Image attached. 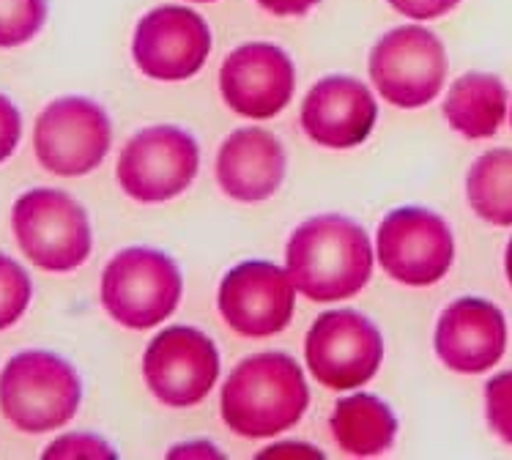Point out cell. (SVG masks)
Here are the masks:
<instances>
[{
  "label": "cell",
  "instance_id": "6da1fadb",
  "mask_svg": "<svg viewBox=\"0 0 512 460\" xmlns=\"http://www.w3.org/2000/svg\"><path fill=\"white\" fill-rule=\"evenodd\" d=\"M293 285L310 302H343L373 277L367 233L343 214H321L293 230L285 247Z\"/></svg>",
  "mask_w": 512,
  "mask_h": 460
},
{
  "label": "cell",
  "instance_id": "7a4b0ae2",
  "mask_svg": "<svg viewBox=\"0 0 512 460\" xmlns=\"http://www.w3.org/2000/svg\"><path fill=\"white\" fill-rule=\"evenodd\" d=\"M310 406L299 362L280 351L247 356L225 381L222 419L241 439H272L291 430Z\"/></svg>",
  "mask_w": 512,
  "mask_h": 460
},
{
  "label": "cell",
  "instance_id": "3957f363",
  "mask_svg": "<svg viewBox=\"0 0 512 460\" xmlns=\"http://www.w3.org/2000/svg\"><path fill=\"white\" fill-rule=\"evenodd\" d=\"M83 381L63 356L22 351L0 370V411L22 433L63 428L80 408Z\"/></svg>",
  "mask_w": 512,
  "mask_h": 460
},
{
  "label": "cell",
  "instance_id": "277c9868",
  "mask_svg": "<svg viewBox=\"0 0 512 460\" xmlns=\"http://www.w3.org/2000/svg\"><path fill=\"white\" fill-rule=\"evenodd\" d=\"M184 280L176 261L154 247H126L102 272V307L126 329H151L168 321L181 302Z\"/></svg>",
  "mask_w": 512,
  "mask_h": 460
},
{
  "label": "cell",
  "instance_id": "5b68a950",
  "mask_svg": "<svg viewBox=\"0 0 512 460\" xmlns=\"http://www.w3.org/2000/svg\"><path fill=\"white\" fill-rule=\"evenodd\" d=\"M11 228L22 255L44 272H74L94 247L88 214L61 189L39 187L20 195L11 209Z\"/></svg>",
  "mask_w": 512,
  "mask_h": 460
},
{
  "label": "cell",
  "instance_id": "8992f818",
  "mask_svg": "<svg viewBox=\"0 0 512 460\" xmlns=\"http://www.w3.org/2000/svg\"><path fill=\"white\" fill-rule=\"evenodd\" d=\"M113 143L110 118L88 96H61L44 107L33 126V151L55 176H88L105 162Z\"/></svg>",
  "mask_w": 512,
  "mask_h": 460
},
{
  "label": "cell",
  "instance_id": "52a82bcc",
  "mask_svg": "<svg viewBox=\"0 0 512 460\" xmlns=\"http://www.w3.org/2000/svg\"><path fill=\"white\" fill-rule=\"evenodd\" d=\"M370 80L389 105L417 110L430 105L447 80V53L436 33L403 25L381 36L370 53Z\"/></svg>",
  "mask_w": 512,
  "mask_h": 460
},
{
  "label": "cell",
  "instance_id": "ba28073f",
  "mask_svg": "<svg viewBox=\"0 0 512 460\" xmlns=\"http://www.w3.org/2000/svg\"><path fill=\"white\" fill-rule=\"evenodd\" d=\"M200 148L178 126L140 129L118 157V184L137 203H165L178 198L198 178Z\"/></svg>",
  "mask_w": 512,
  "mask_h": 460
},
{
  "label": "cell",
  "instance_id": "9c48e42d",
  "mask_svg": "<svg viewBox=\"0 0 512 460\" xmlns=\"http://www.w3.org/2000/svg\"><path fill=\"white\" fill-rule=\"evenodd\" d=\"M304 359L321 387L335 392L365 387L384 362V337L367 315L329 310L310 326Z\"/></svg>",
  "mask_w": 512,
  "mask_h": 460
},
{
  "label": "cell",
  "instance_id": "30bf717a",
  "mask_svg": "<svg viewBox=\"0 0 512 460\" xmlns=\"http://www.w3.org/2000/svg\"><path fill=\"white\" fill-rule=\"evenodd\" d=\"M376 255L381 269L395 283L428 288L450 272L455 239L450 225L436 211L403 206L389 211L378 225Z\"/></svg>",
  "mask_w": 512,
  "mask_h": 460
},
{
  "label": "cell",
  "instance_id": "8fae6325",
  "mask_svg": "<svg viewBox=\"0 0 512 460\" xmlns=\"http://www.w3.org/2000/svg\"><path fill=\"white\" fill-rule=\"evenodd\" d=\"M143 378L168 408L198 406L220 378V351L195 326H168L148 343Z\"/></svg>",
  "mask_w": 512,
  "mask_h": 460
},
{
  "label": "cell",
  "instance_id": "7c38bea8",
  "mask_svg": "<svg viewBox=\"0 0 512 460\" xmlns=\"http://www.w3.org/2000/svg\"><path fill=\"white\" fill-rule=\"evenodd\" d=\"M209 55L211 31L198 11L187 6H157L137 22L132 58L151 80H189L206 66Z\"/></svg>",
  "mask_w": 512,
  "mask_h": 460
},
{
  "label": "cell",
  "instance_id": "4fadbf2b",
  "mask_svg": "<svg viewBox=\"0 0 512 460\" xmlns=\"http://www.w3.org/2000/svg\"><path fill=\"white\" fill-rule=\"evenodd\" d=\"M217 304L236 335L274 337L291 324L296 285L277 263L244 261L222 277Z\"/></svg>",
  "mask_w": 512,
  "mask_h": 460
},
{
  "label": "cell",
  "instance_id": "5bb4252c",
  "mask_svg": "<svg viewBox=\"0 0 512 460\" xmlns=\"http://www.w3.org/2000/svg\"><path fill=\"white\" fill-rule=\"evenodd\" d=\"M296 69L283 47L269 42L241 44L220 69V91L233 113L269 121L293 99Z\"/></svg>",
  "mask_w": 512,
  "mask_h": 460
},
{
  "label": "cell",
  "instance_id": "9a60e30c",
  "mask_svg": "<svg viewBox=\"0 0 512 460\" xmlns=\"http://www.w3.org/2000/svg\"><path fill=\"white\" fill-rule=\"evenodd\" d=\"M433 345L450 370L477 376L499 365L507 351V318L488 299L463 296L441 313Z\"/></svg>",
  "mask_w": 512,
  "mask_h": 460
},
{
  "label": "cell",
  "instance_id": "2e32d148",
  "mask_svg": "<svg viewBox=\"0 0 512 460\" xmlns=\"http://www.w3.org/2000/svg\"><path fill=\"white\" fill-rule=\"evenodd\" d=\"M378 118L370 88L354 77L332 74L315 83L302 102V129L324 148H354L365 143Z\"/></svg>",
  "mask_w": 512,
  "mask_h": 460
},
{
  "label": "cell",
  "instance_id": "e0dca14e",
  "mask_svg": "<svg viewBox=\"0 0 512 460\" xmlns=\"http://www.w3.org/2000/svg\"><path fill=\"white\" fill-rule=\"evenodd\" d=\"M285 165V151L272 132L261 126H244L225 137L220 146L217 181L228 198L263 203L283 187Z\"/></svg>",
  "mask_w": 512,
  "mask_h": 460
},
{
  "label": "cell",
  "instance_id": "ac0fdd59",
  "mask_svg": "<svg viewBox=\"0 0 512 460\" xmlns=\"http://www.w3.org/2000/svg\"><path fill=\"white\" fill-rule=\"evenodd\" d=\"M329 428L343 452L354 458H376L395 444L398 419L378 395L359 392L351 398L337 400Z\"/></svg>",
  "mask_w": 512,
  "mask_h": 460
},
{
  "label": "cell",
  "instance_id": "d6986e66",
  "mask_svg": "<svg viewBox=\"0 0 512 460\" xmlns=\"http://www.w3.org/2000/svg\"><path fill=\"white\" fill-rule=\"evenodd\" d=\"M444 115L447 124L469 140L493 137L507 115V88L496 74L466 72L452 83Z\"/></svg>",
  "mask_w": 512,
  "mask_h": 460
},
{
  "label": "cell",
  "instance_id": "ffe728a7",
  "mask_svg": "<svg viewBox=\"0 0 512 460\" xmlns=\"http://www.w3.org/2000/svg\"><path fill=\"white\" fill-rule=\"evenodd\" d=\"M466 195L474 214L496 228L512 225V148H493L471 165Z\"/></svg>",
  "mask_w": 512,
  "mask_h": 460
},
{
  "label": "cell",
  "instance_id": "44dd1931",
  "mask_svg": "<svg viewBox=\"0 0 512 460\" xmlns=\"http://www.w3.org/2000/svg\"><path fill=\"white\" fill-rule=\"evenodd\" d=\"M47 22V0H0V50L22 47Z\"/></svg>",
  "mask_w": 512,
  "mask_h": 460
},
{
  "label": "cell",
  "instance_id": "7402d4cb",
  "mask_svg": "<svg viewBox=\"0 0 512 460\" xmlns=\"http://www.w3.org/2000/svg\"><path fill=\"white\" fill-rule=\"evenodd\" d=\"M33 296V283L20 263L0 252V332L20 321Z\"/></svg>",
  "mask_w": 512,
  "mask_h": 460
},
{
  "label": "cell",
  "instance_id": "603a6c76",
  "mask_svg": "<svg viewBox=\"0 0 512 460\" xmlns=\"http://www.w3.org/2000/svg\"><path fill=\"white\" fill-rule=\"evenodd\" d=\"M485 417L491 430L512 444V370H504L485 384Z\"/></svg>",
  "mask_w": 512,
  "mask_h": 460
},
{
  "label": "cell",
  "instance_id": "cb8c5ba5",
  "mask_svg": "<svg viewBox=\"0 0 512 460\" xmlns=\"http://www.w3.org/2000/svg\"><path fill=\"white\" fill-rule=\"evenodd\" d=\"M44 460L55 458H96V460H113L118 458V452L107 444L105 439H99L94 433H66L61 439H55L42 455Z\"/></svg>",
  "mask_w": 512,
  "mask_h": 460
},
{
  "label": "cell",
  "instance_id": "d4e9b609",
  "mask_svg": "<svg viewBox=\"0 0 512 460\" xmlns=\"http://www.w3.org/2000/svg\"><path fill=\"white\" fill-rule=\"evenodd\" d=\"M22 137V115L14 107L9 96L0 94V162L14 154V148L20 146Z\"/></svg>",
  "mask_w": 512,
  "mask_h": 460
},
{
  "label": "cell",
  "instance_id": "484cf974",
  "mask_svg": "<svg viewBox=\"0 0 512 460\" xmlns=\"http://www.w3.org/2000/svg\"><path fill=\"white\" fill-rule=\"evenodd\" d=\"M387 3L408 20H439L450 14L460 0H387Z\"/></svg>",
  "mask_w": 512,
  "mask_h": 460
},
{
  "label": "cell",
  "instance_id": "4316f807",
  "mask_svg": "<svg viewBox=\"0 0 512 460\" xmlns=\"http://www.w3.org/2000/svg\"><path fill=\"white\" fill-rule=\"evenodd\" d=\"M266 458H324V452H318L310 444H296V441H285V444H274L269 450H263L258 460Z\"/></svg>",
  "mask_w": 512,
  "mask_h": 460
},
{
  "label": "cell",
  "instance_id": "83f0119b",
  "mask_svg": "<svg viewBox=\"0 0 512 460\" xmlns=\"http://www.w3.org/2000/svg\"><path fill=\"white\" fill-rule=\"evenodd\" d=\"M258 3L277 17H302L313 6H318V0H258Z\"/></svg>",
  "mask_w": 512,
  "mask_h": 460
},
{
  "label": "cell",
  "instance_id": "f1b7e54d",
  "mask_svg": "<svg viewBox=\"0 0 512 460\" xmlns=\"http://www.w3.org/2000/svg\"><path fill=\"white\" fill-rule=\"evenodd\" d=\"M184 455H203V458H222V452L214 447V444H200V441H195V444H181V447H173V450L168 452V458H184Z\"/></svg>",
  "mask_w": 512,
  "mask_h": 460
},
{
  "label": "cell",
  "instance_id": "f546056e",
  "mask_svg": "<svg viewBox=\"0 0 512 460\" xmlns=\"http://www.w3.org/2000/svg\"><path fill=\"white\" fill-rule=\"evenodd\" d=\"M504 269H507V280H510L512 285V239L510 244H507V252H504Z\"/></svg>",
  "mask_w": 512,
  "mask_h": 460
},
{
  "label": "cell",
  "instance_id": "4dcf8cb0",
  "mask_svg": "<svg viewBox=\"0 0 512 460\" xmlns=\"http://www.w3.org/2000/svg\"><path fill=\"white\" fill-rule=\"evenodd\" d=\"M192 3H214V0H192Z\"/></svg>",
  "mask_w": 512,
  "mask_h": 460
}]
</instances>
